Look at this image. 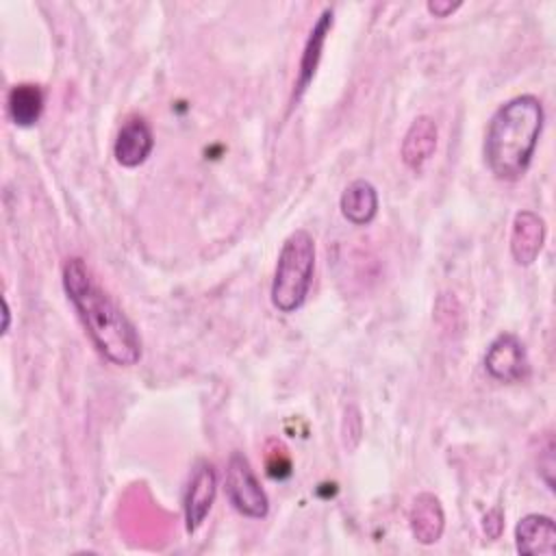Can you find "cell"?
<instances>
[{"label": "cell", "instance_id": "8", "mask_svg": "<svg viewBox=\"0 0 556 556\" xmlns=\"http://www.w3.org/2000/svg\"><path fill=\"white\" fill-rule=\"evenodd\" d=\"M517 552L526 556H554L556 554V523L547 515L530 513L519 519L515 528Z\"/></svg>", "mask_w": 556, "mask_h": 556}, {"label": "cell", "instance_id": "1", "mask_svg": "<svg viewBox=\"0 0 556 556\" xmlns=\"http://www.w3.org/2000/svg\"><path fill=\"white\" fill-rule=\"evenodd\" d=\"M63 289L74 304L96 350L117 367H130L141 358V337L124 311L93 280L83 258L63 263Z\"/></svg>", "mask_w": 556, "mask_h": 556}, {"label": "cell", "instance_id": "16", "mask_svg": "<svg viewBox=\"0 0 556 556\" xmlns=\"http://www.w3.org/2000/svg\"><path fill=\"white\" fill-rule=\"evenodd\" d=\"M482 528H484L486 536H491V539H497V536L502 534L504 523H502V513H500V508H493V510H489V513L484 515Z\"/></svg>", "mask_w": 556, "mask_h": 556}, {"label": "cell", "instance_id": "17", "mask_svg": "<svg viewBox=\"0 0 556 556\" xmlns=\"http://www.w3.org/2000/svg\"><path fill=\"white\" fill-rule=\"evenodd\" d=\"M460 7V2H450V0H434V2H428V11L434 15V17H447L452 11H456Z\"/></svg>", "mask_w": 556, "mask_h": 556}, {"label": "cell", "instance_id": "14", "mask_svg": "<svg viewBox=\"0 0 556 556\" xmlns=\"http://www.w3.org/2000/svg\"><path fill=\"white\" fill-rule=\"evenodd\" d=\"M7 111L15 126L28 128L35 126L43 111V91L39 85L20 83L9 89L7 96Z\"/></svg>", "mask_w": 556, "mask_h": 556}, {"label": "cell", "instance_id": "13", "mask_svg": "<svg viewBox=\"0 0 556 556\" xmlns=\"http://www.w3.org/2000/svg\"><path fill=\"white\" fill-rule=\"evenodd\" d=\"M339 206H341V213L343 217L354 224V226H367L374 222L376 213H378V191L376 187L365 180V178H358V180H352L343 193H341V200H339Z\"/></svg>", "mask_w": 556, "mask_h": 556}, {"label": "cell", "instance_id": "11", "mask_svg": "<svg viewBox=\"0 0 556 556\" xmlns=\"http://www.w3.org/2000/svg\"><path fill=\"white\" fill-rule=\"evenodd\" d=\"M439 128L430 115H419L408 126L402 141V161L406 167L419 172L437 150Z\"/></svg>", "mask_w": 556, "mask_h": 556}, {"label": "cell", "instance_id": "4", "mask_svg": "<svg viewBox=\"0 0 556 556\" xmlns=\"http://www.w3.org/2000/svg\"><path fill=\"white\" fill-rule=\"evenodd\" d=\"M226 495L237 513L250 519H263L269 510L267 493L263 491L250 460L241 452H232L226 465Z\"/></svg>", "mask_w": 556, "mask_h": 556}, {"label": "cell", "instance_id": "5", "mask_svg": "<svg viewBox=\"0 0 556 556\" xmlns=\"http://www.w3.org/2000/svg\"><path fill=\"white\" fill-rule=\"evenodd\" d=\"M484 369L497 382L513 384L526 380L530 374V361L523 343L510 332L497 334L486 348Z\"/></svg>", "mask_w": 556, "mask_h": 556}, {"label": "cell", "instance_id": "9", "mask_svg": "<svg viewBox=\"0 0 556 556\" xmlns=\"http://www.w3.org/2000/svg\"><path fill=\"white\" fill-rule=\"evenodd\" d=\"M152 148L154 135L150 124L143 117H132L119 128L113 143V154L122 167H137L150 156Z\"/></svg>", "mask_w": 556, "mask_h": 556}, {"label": "cell", "instance_id": "6", "mask_svg": "<svg viewBox=\"0 0 556 556\" xmlns=\"http://www.w3.org/2000/svg\"><path fill=\"white\" fill-rule=\"evenodd\" d=\"M217 495V473L215 467L206 460L198 463L191 473L187 493H185V528L187 532H195L206 515L213 508Z\"/></svg>", "mask_w": 556, "mask_h": 556}, {"label": "cell", "instance_id": "2", "mask_svg": "<svg viewBox=\"0 0 556 556\" xmlns=\"http://www.w3.org/2000/svg\"><path fill=\"white\" fill-rule=\"evenodd\" d=\"M543 122V104L532 93L517 96L493 113L484 137V159L495 178L517 180L528 172Z\"/></svg>", "mask_w": 556, "mask_h": 556}, {"label": "cell", "instance_id": "18", "mask_svg": "<svg viewBox=\"0 0 556 556\" xmlns=\"http://www.w3.org/2000/svg\"><path fill=\"white\" fill-rule=\"evenodd\" d=\"M2 311H4V324H2V332L7 334V332H9V319H11V308H9V302H7V298H2Z\"/></svg>", "mask_w": 556, "mask_h": 556}, {"label": "cell", "instance_id": "7", "mask_svg": "<svg viewBox=\"0 0 556 556\" xmlns=\"http://www.w3.org/2000/svg\"><path fill=\"white\" fill-rule=\"evenodd\" d=\"M545 243V222L534 211H519L510 228V254L517 265H532Z\"/></svg>", "mask_w": 556, "mask_h": 556}, {"label": "cell", "instance_id": "3", "mask_svg": "<svg viewBox=\"0 0 556 556\" xmlns=\"http://www.w3.org/2000/svg\"><path fill=\"white\" fill-rule=\"evenodd\" d=\"M315 274V239L308 230H293L278 254L269 298L276 311L295 313L308 295Z\"/></svg>", "mask_w": 556, "mask_h": 556}, {"label": "cell", "instance_id": "15", "mask_svg": "<svg viewBox=\"0 0 556 556\" xmlns=\"http://www.w3.org/2000/svg\"><path fill=\"white\" fill-rule=\"evenodd\" d=\"M267 473L271 478H278V480L291 476V460H289L282 445H278V450H271L267 454Z\"/></svg>", "mask_w": 556, "mask_h": 556}, {"label": "cell", "instance_id": "12", "mask_svg": "<svg viewBox=\"0 0 556 556\" xmlns=\"http://www.w3.org/2000/svg\"><path fill=\"white\" fill-rule=\"evenodd\" d=\"M330 28H332V9H324L321 15L317 17V22L313 24L308 39L304 43V52L300 59V72H298V80H295V91H293V102H298L302 98L308 83L313 80Z\"/></svg>", "mask_w": 556, "mask_h": 556}, {"label": "cell", "instance_id": "10", "mask_svg": "<svg viewBox=\"0 0 556 556\" xmlns=\"http://www.w3.org/2000/svg\"><path fill=\"white\" fill-rule=\"evenodd\" d=\"M408 526L417 543L421 545L437 543L445 528V515L439 497L432 493H419L410 504Z\"/></svg>", "mask_w": 556, "mask_h": 556}]
</instances>
